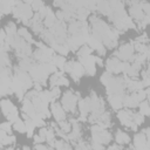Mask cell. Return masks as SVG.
Instances as JSON below:
<instances>
[{
	"label": "cell",
	"instance_id": "9c48e42d",
	"mask_svg": "<svg viewBox=\"0 0 150 150\" xmlns=\"http://www.w3.org/2000/svg\"><path fill=\"white\" fill-rule=\"evenodd\" d=\"M129 141H130V138H129V136H128L125 132H122L121 130L117 131V134H116V142H117L118 144L129 143Z\"/></svg>",
	"mask_w": 150,
	"mask_h": 150
},
{
	"label": "cell",
	"instance_id": "83f0119b",
	"mask_svg": "<svg viewBox=\"0 0 150 150\" xmlns=\"http://www.w3.org/2000/svg\"><path fill=\"white\" fill-rule=\"evenodd\" d=\"M1 129L5 130V131H7V132H11V122L8 121V122L2 123V124H1Z\"/></svg>",
	"mask_w": 150,
	"mask_h": 150
},
{
	"label": "cell",
	"instance_id": "d4e9b609",
	"mask_svg": "<svg viewBox=\"0 0 150 150\" xmlns=\"http://www.w3.org/2000/svg\"><path fill=\"white\" fill-rule=\"evenodd\" d=\"M60 88H59V86H56V87H53V89H52V91H50V94H52V96H53V98L55 100L56 97H59V95H60Z\"/></svg>",
	"mask_w": 150,
	"mask_h": 150
},
{
	"label": "cell",
	"instance_id": "484cf974",
	"mask_svg": "<svg viewBox=\"0 0 150 150\" xmlns=\"http://www.w3.org/2000/svg\"><path fill=\"white\" fill-rule=\"evenodd\" d=\"M61 84H63V86H68V84H69L68 80H67L64 76H60V77H59V80H57L56 86H61Z\"/></svg>",
	"mask_w": 150,
	"mask_h": 150
},
{
	"label": "cell",
	"instance_id": "f546056e",
	"mask_svg": "<svg viewBox=\"0 0 150 150\" xmlns=\"http://www.w3.org/2000/svg\"><path fill=\"white\" fill-rule=\"evenodd\" d=\"M43 141H46L43 137H41L40 135L39 136H34V142L35 143H40V142H43Z\"/></svg>",
	"mask_w": 150,
	"mask_h": 150
},
{
	"label": "cell",
	"instance_id": "836d02e7",
	"mask_svg": "<svg viewBox=\"0 0 150 150\" xmlns=\"http://www.w3.org/2000/svg\"><path fill=\"white\" fill-rule=\"evenodd\" d=\"M21 1H23V2H26V4H29V2H33L34 0H21Z\"/></svg>",
	"mask_w": 150,
	"mask_h": 150
},
{
	"label": "cell",
	"instance_id": "ba28073f",
	"mask_svg": "<svg viewBox=\"0 0 150 150\" xmlns=\"http://www.w3.org/2000/svg\"><path fill=\"white\" fill-rule=\"evenodd\" d=\"M1 105H2V111H4L5 116H7V115H8L9 112H12V111H16V108L12 104V102H9V101H7V100H2Z\"/></svg>",
	"mask_w": 150,
	"mask_h": 150
},
{
	"label": "cell",
	"instance_id": "603a6c76",
	"mask_svg": "<svg viewBox=\"0 0 150 150\" xmlns=\"http://www.w3.org/2000/svg\"><path fill=\"white\" fill-rule=\"evenodd\" d=\"M110 79H111L110 71H107V73H104V74L102 75V77H101V81H102V83H103V84H105V86H107Z\"/></svg>",
	"mask_w": 150,
	"mask_h": 150
},
{
	"label": "cell",
	"instance_id": "7c38bea8",
	"mask_svg": "<svg viewBox=\"0 0 150 150\" xmlns=\"http://www.w3.org/2000/svg\"><path fill=\"white\" fill-rule=\"evenodd\" d=\"M54 23H55V15H54L53 12H49L47 14V16L45 18V26H47L48 28H50Z\"/></svg>",
	"mask_w": 150,
	"mask_h": 150
},
{
	"label": "cell",
	"instance_id": "5bb4252c",
	"mask_svg": "<svg viewBox=\"0 0 150 150\" xmlns=\"http://www.w3.org/2000/svg\"><path fill=\"white\" fill-rule=\"evenodd\" d=\"M32 67H33V64L30 63V61H29L28 59H23V60L20 62V64H19V68H20L21 70H23V71L30 70Z\"/></svg>",
	"mask_w": 150,
	"mask_h": 150
},
{
	"label": "cell",
	"instance_id": "ffe728a7",
	"mask_svg": "<svg viewBox=\"0 0 150 150\" xmlns=\"http://www.w3.org/2000/svg\"><path fill=\"white\" fill-rule=\"evenodd\" d=\"M42 6H43L42 0H34V1L32 2V8H33V11L39 12V11L42 8Z\"/></svg>",
	"mask_w": 150,
	"mask_h": 150
},
{
	"label": "cell",
	"instance_id": "4fadbf2b",
	"mask_svg": "<svg viewBox=\"0 0 150 150\" xmlns=\"http://www.w3.org/2000/svg\"><path fill=\"white\" fill-rule=\"evenodd\" d=\"M14 129L16 130V131H19V132H25L26 130H27V128H26V123H23L20 118H18L15 122H14Z\"/></svg>",
	"mask_w": 150,
	"mask_h": 150
},
{
	"label": "cell",
	"instance_id": "30bf717a",
	"mask_svg": "<svg viewBox=\"0 0 150 150\" xmlns=\"http://www.w3.org/2000/svg\"><path fill=\"white\" fill-rule=\"evenodd\" d=\"M52 62L60 69H63L64 68V64H66V59L63 56H53L52 57Z\"/></svg>",
	"mask_w": 150,
	"mask_h": 150
},
{
	"label": "cell",
	"instance_id": "e575fe53",
	"mask_svg": "<svg viewBox=\"0 0 150 150\" xmlns=\"http://www.w3.org/2000/svg\"><path fill=\"white\" fill-rule=\"evenodd\" d=\"M145 93H146V95H148V96L150 95V87H149V88H148V89L145 90Z\"/></svg>",
	"mask_w": 150,
	"mask_h": 150
},
{
	"label": "cell",
	"instance_id": "7402d4cb",
	"mask_svg": "<svg viewBox=\"0 0 150 150\" xmlns=\"http://www.w3.org/2000/svg\"><path fill=\"white\" fill-rule=\"evenodd\" d=\"M60 127L62 129V131H66V132H69L70 131V124L66 121H60Z\"/></svg>",
	"mask_w": 150,
	"mask_h": 150
},
{
	"label": "cell",
	"instance_id": "d590c367",
	"mask_svg": "<svg viewBox=\"0 0 150 150\" xmlns=\"http://www.w3.org/2000/svg\"><path fill=\"white\" fill-rule=\"evenodd\" d=\"M148 97H149V101H150V95H149V96H148Z\"/></svg>",
	"mask_w": 150,
	"mask_h": 150
},
{
	"label": "cell",
	"instance_id": "3957f363",
	"mask_svg": "<svg viewBox=\"0 0 150 150\" xmlns=\"http://www.w3.org/2000/svg\"><path fill=\"white\" fill-rule=\"evenodd\" d=\"M79 107H80V111H81V117H80V120L86 121L87 114H88V111L90 110V97L84 98V100H81Z\"/></svg>",
	"mask_w": 150,
	"mask_h": 150
},
{
	"label": "cell",
	"instance_id": "f1b7e54d",
	"mask_svg": "<svg viewBox=\"0 0 150 150\" xmlns=\"http://www.w3.org/2000/svg\"><path fill=\"white\" fill-rule=\"evenodd\" d=\"M145 41H148V39H146V34H143L142 36H139L138 39H137V42H145Z\"/></svg>",
	"mask_w": 150,
	"mask_h": 150
},
{
	"label": "cell",
	"instance_id": "8992f818",
	"mask_svg": "<svg viewBox=\"0 0 150 150\" xmlns=\"http://www.w3.org/2000/svg\"><path fill=\"white\" fill-rule=\"evenodd\" d=\"M52 112H53L54 117L56 118V121H62L66 117L64 110L61 108V105H59L56 103H52Z\"/></svg>",
	"mask_w": 150,
	"mask_h": 150
},
{
	"label": "cell",
	"instance_id": "44dd1931",
	"mask_svg": "<svg viewBox=\"0 0 150 150\" xmlns=\"http://www.w3.org/2000/svg\"><path fill=\"white\" fill-rule=\"evenodd\" d=\"M56 50L60 53V54H62V55H66L68 52H69V47H68V45H59L57 46V48H56Z\"/></svg>",
	"mask_w": 150,
	"mask_h": 150
},
{
	"label": "cell",
	"instance_id": "cb8c5ba5",
	"mask_svg": "<svg viewBox=\"0 0 150 150\" xmlns=\"http://www.w3.org/2000/svg\"><path fill=\"white\" fill-rule=\"evenodd\" d=\"M136 96H137V100H138V102H141V101H144V98L146 97V93H145L144 90L139 89V90H137V94H136Z\"/></svg>",
	"mask_w": 150,
	"mask_h": 150
},
{
	"label": "cell",
	"instance_id": "1f68e13d",
	"mask_svg": "<svg viewBox=\"0 0 150 150\" xmlns=\"http://www.w3.org/2000/svg\"><path fill=\"white\" fill-rule=\"evenodd\" d=\"M35 149H46L45 145H41V144H36L35 145Z\"/></svg>",
	"mask_w": 150,
	"mask_h": 150
},
{
	"label": "cell",
	"instance_id": "52a82bcc",
	"mask_svg": "<svg viewBox=\"0 0 150 150\" xmlns=\"http://www.w3.org/2000/svg\"><path fill=\"white\" fill-rule=\"evenodd\" d=\"M134 142H135V145L134 148H145V143H146V138H145V134L142 132V134H136L135 137H134Z\"/></svg>",
	"mask_w": 150,
	"mask_h": 150
},
{
	"label": "cell",
	"instance_id": "5b68a950",
	"mask_svg": "<svg viewBox=\"0 0 150 150\" xmlns=\"http://www.w3.org/2000/svg\"><path fill=\"white\" fill-rule=\"evenodd\" d=\"M117 117L120 118V121H121V123H122L123 125L130 127L131 123H132V114L129 112V111L121 110V111L117 114Z\"/></svg>",
	"mask_w": 150,
	"mask_h": 150
},
{
	"label": "cell",
	"instance_id": "277c9868",
	"mask_svg": "<svg viewBox=\"0 0 150 150\" xmlns=\"http://www.w3.org/2000/svg\"><path fill=\"white\" fill-rule=\"evenodd\" d=\"M107 69L110 73H120L121 70V62L118 61V57H111L107 61Z\"/></svg>",
	"mask_w": 150,
	"mask_h": 150
},
{
	"label": "cell",
	"instance_id": "9a60e30c",
	"mask_svg": "<svg viewBox=\"0 0 150 150\" xmlns=\"http://www.w3.org/2000/svg\"><path fill=\"white\" fill-rule=\"evenodd\" d=\"M128 87L131 91H135V90H139L142 89L143 87V83L142 82H137V81H129L128 82Z\"/></svg>",
	"mask_w": 150,
	"mask_h": 150
},
{
	"label": "cell",
	"instance_id": "e0dca14e",
	"mask_svg": "<svg viewBox=\"0 0 150 150\" xmlns=\"http://www.w3.org/2000/svg\"><path fill=\"white\" fill-rule=\"evenodd\" d=\"M6 33H7V35H15V34H18L16 27H15V25L13 22L7 23V26H6Z\"/></svg>",
	"mask_w": 150,
	"mask_h": 150
},
{
	"label": "cell",
	"instance_id": "d6a6232c",
	"mask_svg": "<svg viewBox=\"0 0 150 150\" xmlns=\"http://www.w3.org/2000/svg\"><path fill=\"white\" fill-rule=\"evenodd\" d=\"M144 134H145V135H148V138L150 139V129H146V130H144Z\"/></svg>",
	"mask_w": 150,
	"mask_h": 150
},
{
	"label": "cell",
	"instance_id": "8fae6325",
	"mask_svg": "<svg viewBox=\"0 0 150 150\" xmlns=\"http://www.w3.org/2000/svg\"><path fill=\"white\" fill-rule=\"evenodd\" d=\"M18 35L19 36H21V38H23L27 42H29V43H32L33 42V39H32V35L27 32V29L26 28H20L19 30H18Z\"/></svg>",
	"mask_w": 150,
	"mask_h": 150
},
{
	"label": "cell",
	"instance_id": "6da1fadb",
	"mask_svg": "<svg viewBox=\"0 0 150 150\" xmlns=\"http://www.w3.org/2000/svg\"><path fill=\"white\" fill-rule=\"evenodd\" d=\"M75 94L76 95H74L71 91L64 93V96L62 98V104H63L64 110H68V111L75 110V104H76V101L79 97V93H75Z\"/></svg>",
	"mask_w": 150,
	"mask_h": 150
},
{
	"label": "cell",
	"instance_id": "4dcf8cb0",
	"mask_svg": "<svg viewBox=\"0 0 150 150\" xmlns=\"http://www.w3.org/2000/svg\"><path fill=\"white\" fill-rule=\"evenodd\" d=\"M34 87H35V89H36L38 91H40V90H41V86H40V84H39L38 82H36V83L34 84Z\"/></svg>",
	"mask_w": 150,
	"mask_h": 150
},
{
	"label": "cell",
	"instance_id": "d6986e66",
	"mask_svg": "<svg viewBox=\"0 0 150 150\" xmlns=\"http://www.w3.org/2000/svg\"><path fill=\"white\" fill-rule=\"evenodd\" d=\"M90 52H91V49H90L89 47L83 46V47H81V49L79 50V56H88V55H90Z\"/></svg>",
	"mask_w": 150,
	"mask_h": 150
},
{
	"label": "cell",
	"instance_id": "4316f807",
	"mask_svg": "<svg viewBox=\"0 0 150 150\" xmlns=\"http://www.w3.org/2000/svg\"><path fill=\"white\" fill-rule=\"evenodd\" d=\"M73 67H74V62L73 61H69V62H67L66 64H64V70L66 71H68V73H71V70H73Z\"/></svg>",
	"mask_w": 150,
	"mask_h": 150
},
{
	"label": "cell",
	"instance_id": "7a4b0ae2",
	"mask_svg": "<svg viewBox=\"0 0 150 150\" xmlns=\"http://www.w3.org/2000/svg\"><path fill=\"white\" fill-rule=\"evenodd\" d=\"M132 52H134V46L132 45H123L118 52L115 53V56L118 59H122L124 61L131 60L132 56Z\"/></svg>",
	"mask_w": 150,
	"mask_h": 150
},
{
	"label": "cell",
	"instance_id": "ac0fdd59",
	"mask_svg": "<svg viewBox=\"0 0 150 150\" xmlns=\"http://www.w3.org/2000/svg\"><path fill=\"white\" fill-rule=\"evenodd\" d=\"M132 121L138 125V124H142L143 121H144V117L143 115L139 112V114H132Z\"/></svg>",
	"mask_w": 150,
	"mask_h": 150
},
{
	"label": "cell",
	"instance_id": "2e32d148",
	"mask_svg": "<svg viewBox=\"0 0 150 150\" xmlns=\"http://www.w3.org/2000/svg\"><path fill=\"white\" fill-rule=\"evenodd\" d=\"M139 112L142 115H150V105L148 102L142 101V103L139 105Z\"/></svg>",
	"mask_w": 150,
	"mask_h": 150
}]
</instances>
